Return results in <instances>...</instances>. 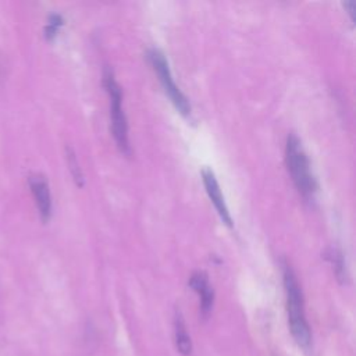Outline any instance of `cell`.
Wrapping results in <instances>:
<instances>
[{
	"mask_svg": "<svg viewBox=\"0 0 356 356\" xmlns=\"http://www.w3.org/2000/svg\"><path fill=\"white\" fill-rule=\"evenodd\" d=\"M146 57L150 63V65L153 67L154 72L159 76V81L165 92V95L168 96L170 102L174 104V107L178 110L179 114H182L184 117L191 115L192 107L191 103L188 100V97L179 90V88L177 86V83L174 82V78L171 75L168 63L164 57V54L159 50V49H149L146 53Z\"/></svg>",
	"mask_w": 356,
	"mask_h": 356,
	"instance_id": "4",
	"label": "cell"
},
{
	"mask_svg": "<svg viewBox=\"0 0 356 356\" xmlns=\"http://www.w3.org/2000/svg\"><path fill=\"white\" fill-rule=\"evenodd\" d=\"M103 85L110 96V121H111V131H113L114 140L120 152L125 156H129L131 146L128 139V122L122 108V92L114 78L113 71L108 68L104 70Z\"/></svg>",
	"mask_w": 356,
	"mask_h": 356,
	"instance_id": "3",
	"label": "cell"
},
{
	"mask_svg": "<svg viewBox=\"0 0 356 356\" xmlns=\"http://www.w3.org/2000/svg\"><path fill=\"white\" fill-rule=\"evenodd\" d=\"M28 184L35 197L36 207L39 210L42 220L44 222L49 221L51 216V195H50V188L46 177H43L42 174H32L28 178Z\"/></svg>",
	"mask_w": 356,
	"mask_h": 356,
	"instance_id": "6",
	"label": "cell"
},
{
	"mask_svg": "<svg viewBox=\"0 0 356 356\" xmlns=\"http://www.w3.org/2000/svg\"><path fill=\"white\" fill-rule=\"evenodd\" d=\"M67 161H68V165H70V171L74 177V181L78 186H82L83 185V175H82V171L79 168V164H78V160L75 157V153L71 147H67Z\"/></svg>",
	"mask_w": 356,
	"mask_h": 356,
	"instance_id": "10",
	"label": "cell"
},
{
	"mask_svg": "<svg viewBox=\"0 0 356 356\" xmlns=\"http://www.w3.org/2000/svg\"><path fill=\"white\" fill-rule=\"evenodd\" d=\"M343 7L348 10V14L350 15V19L355 21V14H356V1L355 0H346L343 1Z\"/></svg>",
	"mask_w": 356,
	"mask_h": 356,
	"instance_id": "12",
	"label": "cell"
},
{
	"mask_svg": "<svg viewBox=\"0 0 356 356\" xmlns=\"http://www.w3.org/2000/svg\"><path fill=\"white\" fill-rule=\"evenodd\" d=\"M282 278H284V288H285V296H286V313H288L291 334L295 342L298 343V346L309 352L312 348V334L305 316L303 295H302L299 282L296 280V275L288 264H284Z\"/></svg>",
	"mask_w": 356,
	"mask_h": 356,
	"instance_id": "1",
	"label": "cell"
},
{
	"mask_svg": "<svg viewBox=\"0 0 356 356\" xmlns=\"http://www.w3.org/2000/svg\"><path fill=\"white\" fill-rule=\"evenodd\" d=\"M285 161L298 192L306 200H313L317 192V181L312 172L307 154L295 134H289L286 138Z\"/></svg>",
	"mask_w": 356,
	"mask_h": 356,
	"instance_id": "2",
	"label": "cell"
},
{
	"mask_svg": "<svg viewBox=\"0 0 356 356\" xmlns=\"http://www.w3.org/2000/svg\"><path fill=\"white\" fill-rule=\"evenodd\" d=\"M188 284L199 295L200 313L203 317H206L210 313L214 303V291L210 286L207 274L204 271H196L191 275Z\"/></svg>",
	"mask_w": 356,
	"mask_h": 356,
	"instance_id": "7",
	"label": "cell"
},
{
	"mask_svg": "<svg viewBox=\"0 0 356 356\" xmlns=\"http://www.w3.org/2000/svg\"><path fill=\"white\" fill-rule=\"evenodd\" d=\"M202 181H203V185H204V189L211 200V203L214 204L221 221L227 225V227H232V218H231V214L228 211V207L225 204V200H224V196L221 193V189H220V185L216 179V175L214 172L210 170V168H203L202 170Z\"/></svg>",
	"mask_w": 356,
	"mask_h": 356,
	"instance_id": "5",
	"label": "cell"
},
{
	"mask_svg": "<svg viewBox=\"0 0 356 356\" xmlns=\"http://www.w3.org/2000/svg\"><path fill=\"white\" fill-rule=\"evenodd\" d=\"M174 338H175V346H177L178 352L184 356L191 355V350H192L191 338L186 331V325H185L182 313L178 309L175 310V314H174Z\"/></svg>",
	"mask_w": 356,
	"mask_h": 356,
	"instance_id": "8",
	"label": "cell"
},
{
	"mask_svg": "<svg viewBox=\"0 0 356 356\" xmlns=\"http://www.w3.org/2000/svg\"><path fill=\"white\" fill-rule=\"evenodd\" d=\"M61 25H63V18H61V15H58V14H51V15L49 17L47 25H46V28H44V36H46V39H47V40H51V39L57 35V32H58V29H60Z\"/></svg>",
	"mask_w": 356,
	"mask_h": 356,
	"instance_id": "11",
	"label": "cell"
},
{
	"mask_svg": "<svg viewBox=\"0 0 356 356\" xmlns=\"http://www.w3.org/2000/svg\"><path fill=\"white\" fill-rule=\"evenodd\" d=\"M327 259L331 261L337 278L341 282H346L348 274H346V267H345V261H343L342 253L339 250H337V249H330L327 252Z\"/></svg>",
	"mask_w": 356,
	"mask_h": 356,
	"instance_id": "9",
	"label": "cell"
}]
</instances>
